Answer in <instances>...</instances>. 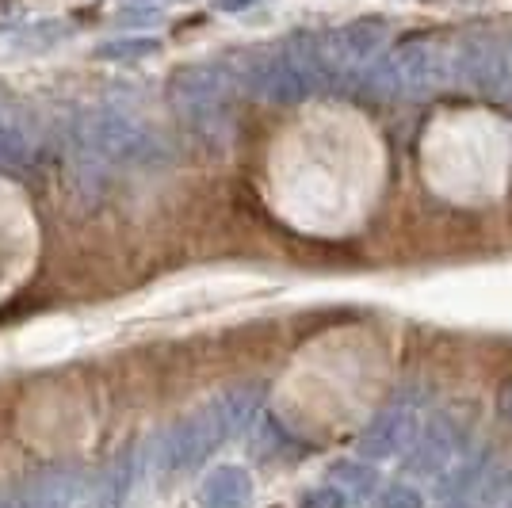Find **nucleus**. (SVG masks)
<instances>
[{
  "label": "nucleus",
  "mask_w": 512,
  "mask_h": 508,
  "mask_svg": "<svg viewBox=\"0 0 512 508\" xmlns=\"http://www.w3.org/2000/svg\"><path fill=\"white\" fill-rule=\"evenodd\" d=\"M73 146L88 165L100 169H146L165 157L161 138L127 111L92 107L73 127Z\"/></svg>",
  "instance_id": "obj_1"
},
{
  "label": "nucleus",
  "mask_w": 512,
  "mask_h": 508,
  "mask_svg": "<svg viewBox=\"0 0 512 508\" xmlns=\"http://www.w3.org/2000/svg\"><path fill=\"white\" fill-rule=\"evenodd\" d=\"M455 85V43H440V39H413V43L398 46L394 54H386L363 77L360 92L375 96V100H417V96H432L436 88Z\"/></svg>",
  "instance_id": "obj_2"
},
{
  "label": "nucleus",
  "mask_w": 512,
  "mask_h": 508,
  "mask_svg": "<svg viewBox=\"0 0 512 508\" xmlns=\"http://www.w3.org/2000/svg\"><path fill=\"white\" fill-rule=\"evenodd\" d=\"M237 81L249 88L253 96L268 100V104H299L306 96H314L318 88H325L314 35L287 39V43L272 46L264 54L245 58Z\"/></svg>",
  "instance_id": "obj_3"
},
{
  "label": "nucleus",
  "mask_w": 512,
  "mask_h": 508,
  "mask_svg": "<svg viewBox=\"0 0 512 508\" xmlns=\"http://www.w3.org/2000/svg\"><path fill=\"white\" fill-rule=\"evenodd\" d=\"M386 43H390V27L383 20H352L337 31L314 35L325 88L360 92L363 77L386 58Z\"/></svg>",
  "instance_id": "obj_4"
},
{
  "label": "nucleus",
  "mask_w": 512,
  "mask_h": 508,
  "mask_svg": "<svg viewBox=\"0 0 512 508\" xmlns=\"http://www.w3.org/2000/svg\"><path fill=\"white\" fill-rule=\"evenodd\" d=\"M234 81L237 73L230 65H188L172 77L169 96L180 119L203 134V138H226L230 134V100H234Z\"/></svg>",
  "instance_id": "obj_5"
},
{
  "label": "nucleus",
  "mask_w": 512,
  "mask_h": 508,
  "mask_svg": "<svg viewBox=\"0 0 512 508\" xmlns=\"http://www.w3.org/2000/svg\"><path fill=\"white\" fill-rule=\"evenodd\" d=\"M157 39L150 35H134V39H111L96 50V58H104V62H138V58H150L157 54Z\"/></svg>",
  "instance_id": "obj_6"
},
{
  "label": "nucleus",
  "mask_w": 512,
  "mask_h": 508,
  "mask_svg": "<svg viewBox=\"0 0 512 508\" xmlns=\"http://www.w3.org/2000/svg\"><path fill=\"white\" fill-rule=\"evenodd\" d=\"M256 0H222V12H241V8H253Z\"/></svg>",
  "instance_id": "obj_7"
},
{
  "label": "nucleus",
  "mask_w": 512,
  "mask_h": 508,
  "mask_svg": "<svg viewBox=\"0 0 512 508\" xmlns=\"http://www.w3.org/2000/svg\"><path fill=\"white\" fill-rule=\"evenodd\" d=\"M0 111H4V104H0Z\"/></svg>",
  "instance_id": "obj_8"
}]
</instances>
